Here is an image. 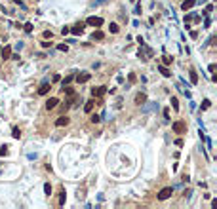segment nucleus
<instances>
[{"instance_id": "obj_8", "label": "nucleus", "mask_w": 217, "mask_h": 209, "mask_svg": "<svg viewBox=\"0 0 217 209\" xmlns=\"http://www.w3.org/2000/svg\"><path fill=\"white\" fill-rule=\"evenodd\" d=\"M57 99H55V97H50V99H48V101H46V108H48V110H54V108L55 107H57Z\"/></svg>"}, {"instance_id": "obj_2", "label": "nucleus", "mask_w": 217, "mask_h": 209, "mask_svg": "<svg viewBox=\"0 0 217 209\" xmlns=\"http://www.w3.org/2000/svg\"><path fill=\"white\" fill-rule=\"evenodd\" d=\"M86 25H90V27H101V25H103V19H101V17H95V15H91V17L86 19Z\"/></svg>"}, {"instance_id": "obj_5", "label": "nucleus", "mask_w": 217, "mask_h": 209, "mask_svg": "<svg viewBox=\"0 0 217 209\" xmlns=\"http://www.w3.org/2000/svg\"><path fill=\"white\" fill-rule=\"evenodd\" d=\"M105 91H107L105 86H99V87H94V90H91V95H94V97H103Z\"/></svg>"}, {"instance_id": "obj_29", "label": "nucleus", "mask_w": 217, "mask_h": 209, "mask_svg": "<svg viewBox=\"0 0 217 209\" xmlns=\"http://www.w3.org/2000/svg\"><path fill=\"white\" fill-rule=\"evenodd\" d=\"M133 14H135V15L141 14V4H137V6H135V11H133Z\"/></svg>"}, {"instance_id": "obj_27", "label": "nucleus", "mask_w": 217, "mask_h": 209, "mask_svg": "<svg viewBox=\"0 0 217 209\" xmlns=\"http://www.w3.org/2000/svg\"><path fill=\"white\" fill-rule=\"evenodd\" d=\"M25 33H33V25H31V23L25 25Z\"/></svg>"}, {"instance_id": "obj_6", "label": "nucleus", "mask_w": 217, "mask_h": 209, "mask_svg": "<svg viewBox=\"0 0 217 209\" xmlns=\"http://www.w3.org/2000/svg\"><path fill=\"white\" fill-rule=\"evenodd\" d=\"M48 91H50V84H48V78H46L42 84H40V87H38V95H46Z\"/></svg>"}, {"instance_id": "obj_14", "label": "nucleus", "mask_w": 217, "mask_h": 209, "mask_svg": "<svg viewBox=\"0 0 217 209\" xmlns=\"http://www.w3.org/2000/svg\"><path fill=\"white\" fill-rule=\"evenodd\" d=\"M72 80H74V74H69V76H67V78L61 82V87H63V86H69V84L72 82Z\"/></svg>"}, {"instance_id": "obj_18", "label": "nucleus", "mask_w": 217, "mask_h": 209, "mask_svg": "<svg viewBox=\"0 0 217 209\" xmlns=\"http://www.w3.org/2000/svg\"><path fill=\"white\" fill-rule=\"evenodd\" d=\"M44 192H46V196H51V184L50 183L44 184Z\"/></svg>"}, {"instance_id": "obj_28", "label": "nucleus", "mask_w": 217, "mask_h": 209, "mask_svg": "<svg viewBox=\"0 0 217 209\" xmlns=\"http://www.w3.org/2000/svg\"><path fill=\"white\" fill-rule=\"evenodd\" d=\"M99 120H101V116H97V114H94V116H91V122H94V124H97Z\"/></svg>"}, {"instance_id": "obj_19", "label": "nucleus", "mask_w": 217, "mask_h": 209, "mask_svg": "<svg viewBox=\"0 0 217 209\" xmlns=\"http://www.w3.org/2000/svg\"><path fill=\"white\" fill-rule=\"evenodd\" d=\"M160 72H162L164 76H170V74H171V72L168 70V67H166V65H160Z\"/></svg>"}, {"instance_id": "obj_15", "label": "nucleus", "mask_w": 217, "mask_h": 209, "mask_svg": "<svg viewBox=\"0 0 217 209\" xmlns=\"http://www.w3.org/2000/svg\"><path fill=\"white\" fill-rule=\"evenodd\" d=\"M94 101H86V105H84V110H86V112H91V110H94Z\"/></svg>"}, {"instance_id": "obj_31", "label": "nucleus", "mask_w": 217, "mask_h": 209, "mask_svg": "<svg viewBox=\"0 0 217 209\" xmlns=\"http://www.w3.org/2000/svg\"><path fill=\"white\" fill-rule=\"evenodd\" d=\"M51 46V42H48V40H44V42H42V48H50Z\"/></svg>"}, {"instance_id": "obj_1", "label": "nucleus", "mask_w": 217, "mask_h": 209, "mask_svg": "<svg viewBox=\"0 0 217 209\" xmlns=\"http://www.w3.org/2000/svg\"><path fill=\"white\" fill-rule=\"evenodd\" d=\"M171 194H173V188H171V186H166V188H162V190H160L158 200H160V202H164V200H168Z\"/></svg>"}, {"instance_id": "obj_3", "label": "nucleus", "mask_w": 217, "mask_h": 209, "mask_svg": "<svg viewBox=\"0 0 217 209\" xmlns=\"http://www.w3.org/2000/svg\"><path fill=\"white\" fill-rule=\"evenodd\" d=\"M90 78H91V74H90V72H80V74H76V76H74V80H76L78 84H84V82H88Z\"/></svg>"}, {"instance_id": "obj_20", "label": "nucleus", "mask_w": 217, "mask_h": 209, "mask_svg": "<svg viewBox=\"0 0 217 209\" xmlns=\"http://www.w3.org/2000/svg\"><path fill=\"white\" fill-rule=\"evenodd\" d=\"M211 107V101H210V99H204V101H202V110H206V108H210Z\"/></svg>"}, {"instance_id": "obj_11", "label": "nucleus", "mask_w": 217, "mask_h": 209, "mask_svg": "<svg viewBox=\"0 0 217 209\" xmlns=\"http://www.w3.org/2000/svg\"><path fill=\"white\" fill-rule=\"evenodd\" d=\"M0 55H2V59H10V55H11V46H6L4 50H0Z\"/></svg>"}, {"instance_id": "obj_24", "label": "nucleus", "mask_w": 217, "mask_h": 209, "mask_svg": "<svg viewBox=\"0 0 217 209\" xmlns=\"http://www.w3.org/2000/svg\"><path fill=\"white\" fill-rule=\"evenodd\" d=\"M111 33H118V25H116V23H111Z\"/></svg>"}, {"instance_id": "obj_9", "label": "nucleus", "mask_w": 217, "mask_h": 209, "mask_svg": "<svg viewBox=\"0 0 217 209\" xmlns=\"http://www.w3.org/2000/svg\"><path fill=\"white\" fill-rule=\"evenodd\" d=\"M194 4H196V0H185V2L181 4V10H183V11H187V10H191V8L194 6Z\"/></svg>"}, {"instance_id": "obj_13", "label": "nucleus", "mask_w": 217, "mask_h": 209, "mask_svg": "<svg viewBox=\"0 0 217 209\" xmlns=\"http://www.w3.org/2000/svg\"><path fill=\"white\" fill-rule=\"evenodd\" d=\"M91 38H94V40H103V38H105V33H103V31H95Z\"/></svg>"}, {"instance_id": "obj_12", "label": "nucleus", "mask_w": 217, "mask_h": 209, "mask_svg": "<svg viewBox=\"0 0 217 209\" xmlns=\"http://www.w3.org/2000/svg\"><path fill=\"white\" fill-rule=\"evenodd\" d=\"M147 103V95L145 93H137L135 95V105H145Z\"/></svg>"}, {"instance_id": "obj_25", "label": "nucleus", "mask_w": 217, "mask_h": 209, "mask_svg": "<svg viewBox=\"0 0 217 209\" xmlns=\"http://www.w3.org/2000/svg\"><path fill=\"white\" fill-rule=\"evenodd\" d=\"M57 50L59 51H69V46H67V44H61V46H57Z\"/></svg>"}, {"instance_id": "obj_26", "label": "nucleus", "mask_w": 217, "mask_h": 209, "mask_svg": "<svg viewBox=\"0 0 217 209\" xmlns=\"http://www.w3.org/2000/svg\"><path fill=\"white\" fill-rule=\"evenodd\" d=\"M0 156H8V146H2V148H0Z\"/></svg>"}, {"instance_id": "obj_23", "label": "nucleus", "mask_w": 217, "mask_h": 209, "mask_svg": "<svg viewBox=\"0 0 217 209\" xmlns=\"http://www.w3.org/2000/svg\"><path fill=\"white\" fill-rule=\"evenodd\" d=\"M171 107L175 108V110H177L179 108V103H177V97H171Z\"/></svg>"}, {"instance_id": "obj_17", "label": "nucleus", "mask_w": 217, "mask_h": 209, "mask_svg": "<svg viewBox=\"0 0 217 209\" xmlns=\"http://www.w3.org/2000/svg\"><path fill=\"white\" fill-rule=\"evenodd\" d=\"M11 137H14V139H19V137H21V131H19V127H14V129H11Z\"/></svg>"}, {"instance_id": "obj_22", "label": "nucleus", "mask_w": 217, "mask_h": 209, "mask_svg": "<svg viewBox=\"0 0 217 209\" xmlns=\"http://www.w3.org/2000/svg\"><path fill=\"white\" fill-rule=\"evenodd\" d=\"M170 63H171V57H170V55H164V59H162V65H170Z\"/></svg>"}, {"instance_id": "obj_30", "label": "nucleus", "mask_w": 217, "mask_h": 209, "mask_svg": "<svg viewBox=\"0 0 217 209\" xmlns=\"http://www.w3.org/2000/svg\"><path fill=\"white\" fill-rule=\"evenodd\" d=\"M44 38H51V31H44Z\"/></svg>"}, {"instance_id": "obj_7", "label": "nucleus", "mask_w": 217, "mask_h": 209, "mask_svg": "<svg viewBox=\"0 0 217 209\" xmlns=\"http://www.w3.org/2000/svg\"><path fill=\"white\" fill-rule=\"evenodd\" d=\"M69 33H72L74 36L82 34V33H84V23H78V25H74V27H72V29H69Z\"/></svg>"}, {"instance_id": "obj_4", "label": "nucleus", "mask_w": 217, "mask_h": 209, "mask_svg": "<svg viewBox=\"0 0 217 209\" xmlns=\"http://www.w3.org/2000/svg\"><path fill=\"white\" fill-rule=\"evenodd\" d=\"M171 129H173L175 133H185V129H187V126H185L183 122H173V126H171Z\"/></svg>"}, {"instance_id": "obj_21", "label": "nucleus", "mask_w": 217, "mask_h": 209, "mask_svg": "<svg viewBox=\"0 0 217 209\" xmlns=\"http://www.w3.org/2000/svg\"><path fill=\"white\" fill-rule=\"evenodd\" d=\"M65 200H67V194H65V190H63L61 196H59V205H65Z\"/></svg>"}, {"instance_id": "obj_10", "label": "nucleus", "mask_w": 217, "mask_h": 209, "mask_svg": "<svg viewBox=\"0 0 217 209\" xmlns=\"http://www.w3.org/2000/svg\"><path fill=\"white\" fill-rule=\"evenodd\" d=\"M67 124H69V118H67V116H59V118L55 120V126L57 127H63V126H67Z\"/></svg>"}, {"instance_id": "obj_16", "label": "nucleus", "mask_w": 217, "mask_h": 209, "mask_svg": "<svg viewBox=\"0 0 217 209\" xmlns=\"http://www.w3.org/2000/svg\"><path fill=\"white\" fill-rule=\"evenodd\" d=\"M188 76H191V82H192V84H198V74H196L194 70L188 72Z\"/></svg>"}]
</instances>
